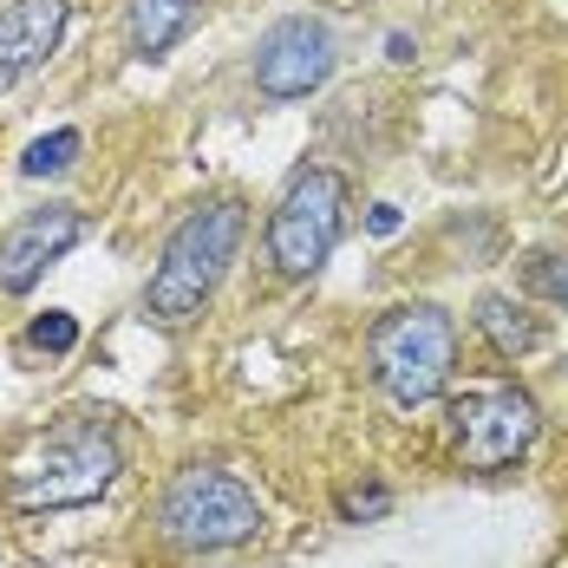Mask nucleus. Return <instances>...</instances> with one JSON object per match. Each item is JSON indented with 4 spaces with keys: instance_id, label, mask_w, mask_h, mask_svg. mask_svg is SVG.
Here are the masks:
<instances>
[{
    "instance_id": "obj_1",
    "label": "nucleus",
    "mask_w": 568,
    "mask_h": 568,
    "mask_svg": "<svg viewBox=\"0 0 568 568\" xmlns=\"http://www.w3.org/2000/svg\"><path fill=\"white\" fill-rule=\"evenodd\" d=\"M242 235H248V203L242 196H203V203H190L176 229L164 235V248H158V268H151V282H144V321H158V327H190V321H203L210 314V301L223 294L229 268H235V255H242Z\"/></svg>"
},
{
    "instance_id": "obj_2",
    "label": "nucleus",
    "mask_w": 568,
    "mask_h": 568,
    "mask_svg": "<svg viewBox=\"0 0 568 568\" xmlns=\"http://www.w3.org/2000/svg\"><path fill=\"white\" fill-rule=\"evenodd\" d=\"M124 452H118V432L99 412H65L59 425H47L33 438V452L13 457L0 497L13 516H59V510H85L99 497H112Z\"/></svg>"
},
{
    "instance_id": "obj_3",
    "label": "nucleus",
    "mask_w": 568,
    "mask_h": 568,
    "mask_svg": "<svg viewBox=\"0 0 568 568\" xmlns=\"http://www.w3.org/2000/svg\"><path fill=\"white\" fill-rule=\"evenodd\" d=\"M151 536L176 556H223L262 536V497L223 464H183L151 497Z\"/></svg>"
},
{
    "instance_id": "obj_4",
    "label": "nucleus",
    "mask_w": 568,
    "mask_h": 568,
    "mask_svg": "<svg viewBox=\"0 0 568 568\" xmlns=\"http://www.w3.org/2000/svg\"><path fill=\"white\" fill-rule=\"evenodd\" d=\"M457 373V321L438 301H398L366 327V379L398 412H418L445 398Z\"/></svg>"
},
{
    "instance_id": "obj_5",
    "label": "nucleus",
    "mask_w": 568,
    "mask_h": 568,
    "mask_svg": "<svg viewBox=\"0 0 568 568\" xmlns=\"http://www.w3.org/2000/svg\"><path fill=\"white\" fill-rule=\"evenodd\" d=\"M346 210H353V183H346L334 164H307V171L287 176L282 203L268 210V229H262V248H268V268L282 282H314L334 248L346 235Z\"/></svg>"
},
{
    "instance_id": "obj_6",
    "label": "nucleus",
    "mask_w": 568,
    "mask_h": 568,
    "mask_svg": "<svg viewBox=\"0 0 568 568\" xmlns=\"http://www.w3.org/2000/svg\"><path fill=\"white\" fill-rule=\"evenodd\" d=\"M542 432V405L529 386H470L445 405V445L464 470H504L536 445Z\"/></svg>"
},
{
    "instance_id": "obj_7",
    "label": "nucleus",
    "mask_w": 568,
    "mask_h": 568,
    "mask_svg": "<svg viewBox=\"0 0 568 568\" xmlns=\"http://www.w3.org/2000/svg\"><path fill=\"white\" fill-rule=\"evenodd\" d=\"M341 65V40L321 13H282L275 27H262L255 59H248V79L268 105H294V99H314Z\"/></svg>"
},
{
    "instance_id": "obj_8",
    "label": "nucleus",
    "mask_w": 568,
    "mask_h": 568,
    "mask_svg": "<svg viewBox=\"0 0 568 568\" xmlns=\"http://www.w3.org/2000/svg\"><path fill=\"white\" fill-rule=\"evenodd\" d=\"M79 242H85V210H79V203L20 210L13 223L0 229V294H7V301H27L33 287L47 282V268L65 262Z\"/></svg>"
},
{
    "instance_id": "obj_9",
    "label": "nucleus",
    "mask_w": 568,
    "mask_h": 568,
    "mask_svg": "<svg viewBox=\"0 0 568 568\" xmlns=\"http://www.w3.org/2000/svg\"><path fill=\"white\" fill-rule=\"evenodd\" d=\"M65 20H72V0H7L0 7V92H13L59 53Z\"/></svg>"
},
{
    "instance_id": "obj_10",
    "label": "nucleus",
    "mask_w": 568,
    "mask_h": 568,
    "mask_svg": "<svg viewBox=\"0 0 568 568\" xmlns=\"http://www.w3.org/2000/svg\"><path fill=\"white\" fill-rule=\"evenodd\" d=\"M196 20H203V0H124V53L151 65L176 53Z\"/></svg>"
},
{
    "instance_id": "obj_11",
    "label": "nucleus",
    "mask_w": 568,
    "mask_h": 568,
    "mask_svg": "<svg viewBox=\"0 0 568 568\" xmlns=\"http://www.w3.org/2000/svg\"><path fill=\"white\" fill-rule=\"evenodd\" d=\"M470 327L484 334V346H490L497 359H523V353H536V346L549 341V327H542L516 294H477Z\"/></svg>"
},
{
    "instance_id": "obj_12",
    "label": "nucleus",
    "mask_w": 568,
    "mask_h": 568,
    "mask_svg": "<svg viewBox=\"0 0 568 568\" xmlns=\"http://www.w3.org/2000/svg\"><path fill=\"white\" fill-rule=\"evenodd\" d=\"M79 158H85V131H79V124H53L47 138H33V144L20 151V176H27V183H47V176H65Z\"/></svg>"
},
{
    "instance_id": "obj_13",
    "label": "nucleus",
    "mask_w": 568,
    "mask_h": 568,
    "mask_svg": "<svg viewBox=\"0 0 568 568\" xmlns=\"http://www.w3.org/2000/svg\"><path fill=\"white\" fill-rule=\"evenodd\" d=\"M523 287H529L536 301L568 307V248H536V255L523 262Z\"/></svg>"
},
{
    "instance_id": "obj_14",
    "label": "nucleus",
    "mask_w": 568,
    "mask_h": 568,
    "mask_svg": "<svg viewBox=\"0 0 568 568\" xmlns=\"http://www.w3.org/2000/svg\"><path fill=\"white\" fill-rule=\"evenodd\" d=\"M27 346H33V353H47V359H65V353L79 346V314H65V307L33 314V321H27Z\"/></svg>"
},
{
    "instance_id": "obj_15",
    "label": "nucleus",
    "mask_w": 568,
    "mask_h": 568,
    "mask_svg": "<svg viewBox=\"0 0 568 568\" xmlns=\"http://www.w3.org/2000/svg\"><path fill=\"white\" fill-rule=\"evenodd\" d=\"M341 523H379V516H393V490L386 484H353V490H341Z\"/></svg>"
},
{
    "instance_id": "obj_16",
    "label": "nucleus",
    "mask_w": 568,
    "mask_h": 568,
    "mask_svg": "<svg viewBox=\"0 0 568 568\" xmlns=\"http://www.w3.org/2000/svg\"><path fill=\"white\" fill-rule=\"evenodd\" d=\"M366 229H373L379 242H386V235H398V229H405V216H398V203H373V210H366Z\"/></svg>"
},
{
    "instance_id": "obj_17",
    "label": "nucleus",
    "mask_w": 568,
    "mask_h": 568,
    "mask_svg": "<svg viewBox=\"0 0 568 568\" xmlns=\"http://www.w3.org/2000/svg\"><path fill=\"white\" fill-rule=\"evenodd\" d=\"M386 59H393V65H412V59H418V40H412V33H386Z\"/></svg>"
},
{
    "instance_id": "obj_18",
    "label": "nucleus",
    "mask_w": 568,
    "mask_h": 568,
    "mask_svg": "<svg viewBox=\"0 0 568 568\" xmlns=\"http://www.w3.org/2000/svg\"><path fill=\"white\" fill-rule=\"evenodd\" d=\"M556 568H568V556H562V562H556Z\"/></svg>"
}]
</instances>
